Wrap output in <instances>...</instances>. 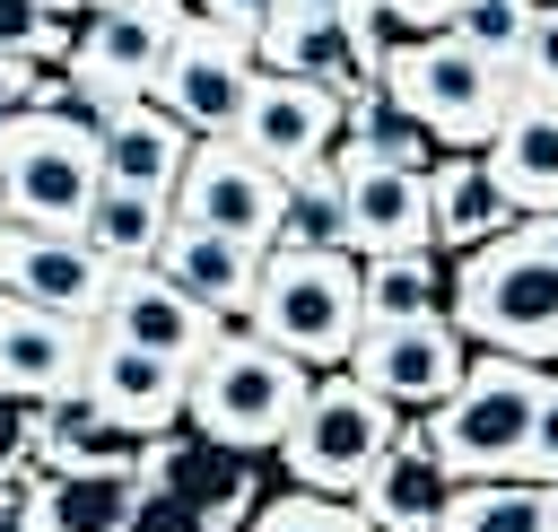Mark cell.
<instances>
[{
  "instance_id": "obj_1",
  "label": "cell",
  "mask_w": 558,
  "mask_h": 532,
  "mask_svg": "<svg viewBox=\"0 0 558 532\" xmlns=\"http://www.w3.org/2000/svg\"><path fill=\"white\" fill-rule=\"evenodd\" d=\"M445 314L471 349H506V358H558V262L523 235V218L488 244H471L445 279Z\"/></svg>"
},
{
  "instance_id": "obj_2",
  "label": "cell",
  "mask_w": 558,
  "mask_h": 532,
  "mask_svg": "<svg viewBox=\"0 0 558 532\" xmlns=\"http://www.w3.org/2000/svg\"><path fill=\"white\" fill-rule=\"evenodd\" d=\"M305 384H314V366L288 358V349H270L262 331H218V340L183 366V419H192V436H209V445L262 454V445L288 436Z\"/></svg>"
},
{
  "instance_id": "obj_3",
  "label": "cell",
  "mask_w": 558,
  "mask_h": 532,
  "mask_svg": "<svg viewBox=\"0 0 558 532\" xmlns=\"http://www.w3.org/2000/svg\"><path fill=\"white\" fill-rule=\"evenodd\" d=\"M357 323H366V305H357V253H340V244H262L244 331H262L270 349H288L305 366H340L349 340H357Z\"/></svg>"
},
{
  "instance_id": "obj_4",
  "label": "cell",
  "mask_w": 558,
  "mask_h": 532,
  "mask_svg": "<svg viewBox=\"0 0 558 532\" xmlns=\"http://www.w3.org/2000/svg\"><path fill=\"white\" fill-rule=\"evenodd\" d=\"M541 392H549V366L541 358L480 349V358H462L453 392L436 410H418V427H427V445L445 454L453 480H506L523 462V436H532Z\"/></svg>"
},
{
  "instance_id": "obj_5",
  "label": "cell",
  "mask_w": 558,
  "mask_h": 532,
  "mask_svg": "<svg viewBox=\"0 0 558 532\" xmlns=\"http://www.w3.org/2000/svg\"><path fill=\"white\" fill-rule=\"evenodd\" d=\"M436 148H480L488 131H497V113L514 105V70L506 61H488L471 35H453V26H427V35H410L392 61H384V78H375Z\"/></svg>"
},
{
  "instance_id": "obj_6",
  "label": "cell",
  "mask_w": 558,
  "mask_h": 532,
  "mask_svg": "<svg viewBox=\"0 0 558 532\" xmlns=\"http://www.w3.org/2000/svg\"><path fill=\"white\" fill-rule=\"evenodd\" d=\"M96 131L70 105H26L0 131V218L9 227H78L96 201Z\"/></svg>"
},
{
  "instance_id": "obj_7",
  "label": "cell",
  "mask_w": 558,
  "mask_h": 532,
  "mask_svg": "<svg viewBox=\"0 0 558 532\" xmlns=\"http://www.w3.org/2000/svg\"><path fill=\"white\" fill-rule=\"evenodd\" d=\"M401 436V410L384 392H366L349 366L340 375H314L288 436H279V462H288V488H323V497H357V480L375 471V454Z\"/></svg>"
},
{
  "instance_id": "obj_8",
  "label": "cell",
  "mask_w": 558,
  "mask_h": 532,
  "mask_svg": "<svg viewBox=\"0 0 558 532\" xmlns=\"http://www.w3.org/2000/svg\"><path fill=\"white\" fill-rule=\"evenodd\" d=\"M183 17H192L183 0H87L78 26H70V61H61L70 105H87V96H148V78L174 52Z\"/></svg>"
},
{
  "instance_id": "obj_9",
  "label": "cell",
  "mask_w": 558,
  "mask_h": 532,
  "mask_svg": "<svg viewBox=\"0 0 558 532\" xmlns=\"http://www.w3.org/2000/svg\"><path fill=\"white\" fill-rule=\"evenodd\" d=\"M462 358H471V340H462L453 314L436 305V314H401V323H357V340H349L340 366H349L366 392H384L392 410H436V401L453 392Z\"/></svg>"
},
{
  "instance_id": "obj_10",
  "label": "cell",
  "mask_w": 558,
  "mask_h": 532,
  "mask_svg": "<svg viewBox=\"0 0 558 532\" xmlns=\"http://www.w3.org/2000/svg\"><path fill=\"white\" fill-rule=\"evenodd\" d=\"M253 70H262V61H253V35L209 26V17H183V35H174V52L157 61L148 96H157L192 140H218V131L235 122V105H244Z\"/></svg>"
},
{
  "instance_id": "obj_11",
  "label": "cell",
  "mask_w": 558,
  "mask_h": 532,
  "mask_svg": "<svg viewBox=\"0 0 558 532\" xmlns=\"http://www.w3.org/2000/svg\"><path fill=\"white\" fill-rule=\"evenodd\" d=\"M174 218L183 227H218V235H244V244H270L279 235V174L262 157H244L227 131L218 140H192L183 174H174Z\"/></svg>"
},
{
  "instance_id": "obj_12",
  "label": "cell",
  "mask_w": 558,
  "mask_h": 532,
  "mask_svg": "<svg viewBox=\"0 0 558 532\" xmlns=\"http://www.w3.org/2000/svg\"><path fill=\"white\" fill-rule=\"evenodd\" d=\"M227 140H235L244 157H262L270 174H296L305 157H331V140H340V96L314 87V78H288V70H253Z\"/></svg>"
},
{
  "instance_id": "obj_13",
  "label": "cell",
  "mask_w": 558,
  "mask_h": 532,
  "mask_svg": "<svg viewBox=\"0 0 558 532\" xmlns=\"http://www.w3.org/2000/svg\"><path fill=\"white\" fill-rule=\"evenodd\" d=\"M0 288L96 331V305H105V288H113V262H105L78 227H9V218H0Z\"/></svg>"
},
{
  "instance_id": "obj_14",
  "label": "cell",
  "mask_w": 558,
  "mask_h": 532,
  "mask_svg": "<svg viewBox=\"0 0 558 532\" xmlns=\"http://www.w3.org/2000/svg\"><path fill=\"white\" fill-rule=\"evenodd\" d=\"M87 131H96V166L105 183H131V192H166L174 201V174L192 157V131L157 105V96H87L70 105Z\"/></svg>"
},
{
  "instance_id": "obj_15",
  "label": "cell",
  "mask_w": 558,
  "mask_h": 532,
  "mask_svg": "<svg viewBox=\"0 0 558 532\" xmlns=\"http://www.w3.org/2000/svg\"><path fill=\"white\" fill-rule=\"evenodd\" d=\"M96 331L105 340H131V349H148V358H174V366H192L227 323L209 314V305H192L166 270H113V288H105V305H96Z\"/></svg>"
},
{
  "instance_id": "obj_16",
  "label": "cell",
  "mask_w": 558,
  "mask_h": 532,
  "mask_svg": "<svg viewBox=\"0 0 558 532\" xmlns=\"http://www.w3.org/2000/svg\"><path fill=\"white\" fill-rule=\"evenodd\" d=\"M253 61H262V70H288V78H314V87H331V96L375 87L366 61H357V44H349L340 0H270V17L253 26Z\"/></svg>"
},
{
  "instance_id": "obj_17",
  "label": "cell",
  "mask_w": 558,
  "mask_h": 532,
  "mask_svg": "<svg viewBox=\"0 0 558 532\" xmlns=\"http://www.w3.org/2000/svg\"><path fill=\"white\" fill-rule=\"evenodd\" d=\"M87 340H96L87 323H70V314L26 305V297L0 288V392H17V401H52V392H70L78 366H87Z\"/></svg>"
},
{
  "instance_id": "obj_18",
  "label": "cell",
  "mask_w": 558,
  "mask_h": 532,
  "mask_svg": "<svg viewBox=\"0 0 558 532\" xmlns=\"http://www.w3.org/2000/svg\"><path fill=\"white\" fill-rule=\"evenodd\" d=\"M331 166H340V201H349V253L427 244V174L418 166H384V157H349V148H331Z\"/></svg>"
},
{
  "instance_id": "obj_19",
  "label": "cell",
  "mask_w": 558,
  "mask_h": 532,
  "mask_svg": "<svg viewBox=\"0 0 558 532\" xmlns=\"http://www.w3.org/2000/svg\"><path fill=\"white\" fill-rule=\"evenodd\" d=\"M148 270H166V279H174L192 305H209L218 323H244V305H253V270H262V244L218 235V227H183V218H166V235H157Z\"/></svg>"
},
{
  "instance_id": "obj_20",
  "label": "cell",
  "mask_w": 558,
  "mask_h": 532,
  "mask_svg": "<svg viewBox=\"0 0 558 532\" xmlns=\"http://www.w3.org/2000/svg\"><path fill=\"white\" fill-rule=\"evenodd\" d=\"M445 497H453L445 454L427 445V427H401V436L375 454V471L357 480V497H349V506H357L375 532H436Z\"/></svg>"
},
{
  "instance_id": "obj_21",
  "label": "cell",
  "mask_w": 558,
  "mask_h": 532,
  "mask_svg": "<svg viewBox=\"0 0 558 532\" xmlns=\"http://www.w3.org/2000/svg\"><path fill=\"white\" fill-rule=\"evenodd\" d=\"M78 384H87V392L105 401V419H122L131 436H166V427L183 419V366L131 349V340H105V331H96Z\"/></svg>"
},
{
  "instance_id": "obj_22",
  "label": "cell",
  "mask_w": 558,
  "mask_h": 532,
  "mask_svg": "<svg viewBox=\"0 0 558 532\" xmlns=\"http://www.w3.org/2000/svg\"><path fill=\"white\" fill-rule=\"evenodd\" d=\"M480 166L497 174V192L514 201V218L558 209V105L514 87V105L497 113V131L480 140Z\"/></svg>"
},
{
  "instance_id": "obj_23",
  "label": "cell",
  "mask_w": 558,
  "mask_h": 532,
  "mask_svg": "<svg viewBox=\"0 0 558 532\" xmlns=\"http://www.w3.org/2000/svg\"><path fill=\"white\" fill-rule=\"evenodd\" d=\"M140 497V462H70V471H26L35 532H122Z\"/></svg>"
},
{
  "instance_id": "obj_24",
  "label": "cell",
  "mask_w": 558,
  "mask_h": 532,
  "mask_svg": "<svg viewBox=\"0 0 558 532\" xmlns=\"http://www.w3.org/2000/svg\"><path fill=\"white\" fill-rule=\"evenodd\" d=\"M140 480H166V488L218 506L227 523H244V515L262 506V488H253V454L209 445V436H148V445H140Z\"/></svg>"
},
{
  "instance_id": "obj_25",
  "label": "cell",
  "mask_w": 558,
  "mask_h": 532,
  "mask_svg": "<svg viewBox=\"0 0 558 532\" xmlns=\"http://www.w3.org/2000/svg\"><path fill=\"white\" fill-rule=\"evenodd\" d=\"M506 227H514V201L497 192V174H488L471 148H453V157L427 166V244L471 253V244H488V235H506Z\"/></svg>"
},
{
  "instance_id": "obj_26",
  "label": "cell",
  "mask_w": 558,
  "mask_h": 532,
  "mask_svg": "<svg viewBox=\"0 0 558 532\" xmlns=\"http://www.w3.org/2000/svg\"><path fill=\"white\" fill-rule=\"evenodd\" d=\"M148 436H131L122 419H105V401L87 384L35 401V471H70V462H140Z\"/></svg>"
},
{
  "instance_id": "obj_27",
  "label": "cell",
  "mask_w": 558,
  "mask_h": 532,
  "mask_svg": "<svg viewBox=\"0 0 558 532\" xmlns=\"http://www.w3.org/2000/svg\"><path fill=\"white\" fill-rule=\"evenodd\" d=\"M166 218H174V201L166 192H131V183H96V201H87V218H78V235L113 262V270H140L148 253H157V235H166Z\"/></svg>"
},
{
  "instance_id": "obj_28",
  "label": "cell",
  "mask_w": 558,
  "mask_h": 532,
  "mask_svg": "<svg viewBox=\"0 0 558 532\" xmlns=\"http://www.w3.org/2000/svg\"><path fill=\"white\" fill-rule=\"evenodd\" d=\"M357 305H366V323L436 314V305H445V262H436V244H401V253H357Z\"/></svg>"
},
{
  "instance_id": "obj_29",
  "label": "cell",
  "mask_w": 558,
  "mask_h": 532,
  "mask_svg": "<svg viewBox=\"0 0 558 532\" xmlns=\"http://www.w3.org/2000/svg\"><path fill=\"white\" fill-rule=\"evenodd\" d=\"M436 532H558V506L541 480H453Z\"/></svg>"
},
{
  "instance_id": "obj_30",
  "label": "cell",
  "mask_w": 558,
  "mask_h": 532,
  "mask_svg": "<svg viewBox=\"0 0 558 532\" xmlns=\"http://www.w3.org/2000/svg\"><path fill=\"white\" fill-rule=\"evenodd\" d=\"M270 244H340L349 253V201H340L331 157H305L296 174H279V235Z\"/></svg>"
},
{
  "instance_id": "obj_31",
  "label": "cell",
  "mask_w": 558,
  "mask_h": 532,
  "mask_svg": "<svg viewBox=\"0 0 558 532\" xmlns=\"http://www.w3.org/2000/svg\"><path fill=\"white\" fill-rule=\"evenodd\" d=\"M70 26H78V9H52V0H0V52H9V61H35V70L70 61Z\"/></svg>"
},
{
  "instance_id": "obj_32",
  "label": "cell",
  "mask_w": 558,
  "mask_h": 532,
  "mask_svg": "<svg viewBox=\"0 0 558 532\" xmlns=\"http://www.w3.org/2000/svg\"><path fill=\"white\" fill-rule=\"evenodd\" d=\"M235 532H375L349 497H323V488H279V497H262Z\"/></svg>"
},
{
  "instance_id": "obj_33",
  "label": "cell",
  "mask_w": 558,
  "mask_h": 532,
  "mask_svg": "<svg viewBox=\"0 0 558 532\" xmlns=\"http://www.w3.org/2000/svg\"><path fill=\"white\" fill-rule=\"evenodd\" d=\"M122 532H235V523H227L218 506H201V497L166 488V480H140V497H131Z\"/></svg>"
},
{
  "instance_id": "obj_34",
  "label": "cell",
  "mask_w": 558,
  "mask_h": 532,
  "mask_svg": "<svg viewBox=\"0 0 558 532\" xmlns=\"http://www.w3.org/2000/svg\"><path fill=\"white\" fill-rule=\"evenodd\" d=\"M514 87L523 96H549L558 105V0H532V17H523V35H514Z\"/></svg>"
},
{
  "instance_id": "obj_35",
  "label": "cell",
  "mask_w": 558,
  "mask_h": 532,
  "mask_svg": "<svg viewBox=\"0 0 558 532\" xmlns=\"http://www.w3.org/2000/svg\"><path fill=\"white\" fill-rule=\"evenodd\" d=\"M523 17H532V0H471V9L453 17V35H471L488 61H514V35H523Z\"/></svg>"
},
{
  "instance_id": "obj_36",
  "label": "cell",
  "mask_w": 558,
  "mask_h": 532,
  "mask_svg": "<svg viewBox=\"0 0 558 532\" xmlns=\"http://www.w3.org/2000/svg\"><path fill=\"white\" fill-rule=\"evenodd\" d=\"M514 480H558V375H549V392H541V410H532V436H523Z\"/></svg>"
},
{
  "instance_id": "obj_37",
  "label": "cell",
  "mask_w": 558,
  "mask_h": 532,
  "mask_svg": "<svg viewBox=\"0 0 558 532\" xmlns=\"http://www.w3.org/2000/svg\"><path fill=\"white\" fill-rule=\"evenodd\" d=\"M35 471V401L0 392V480H26Z\"/></svg>"
},
{
  "instance_id": "obj_38",
  "label": "cell",
  "mask_w": 558,
  "mask_h": 532,
  "mask_svg": "<svg viewBox=\"0 0 558 532\" xmlns=\"http://www.w3.org/2000/svg\"><path fill=\"white\" fill-rule=\"evenodd\" d=\"M192 17H209V26H235V35H253L262 17H270V0H183Z\"/></svg>"
},
{
  "instance_id": "obj_39",
  "label": "cell",
  "mask_w": 558,
  "mask_h": 532,
  "mask_svg": "<svg viewBox=\"0 0 558 532\" xmlns=\"http://www.w3.org/2000/svg\"><path fill=\"white\" fill-rule=\"evenodd\" d=\"M26 105H35V61H9V52H0V131H9Z\"/></svg>"
},
{
  "instance_id": "obj_40",
  "label": "cell",
  "mask_w": 558,
  "mask_h": 532,
  "mask_svg": "<svg viewBox=\"0 0 558 532\" xmlns=\"http://www.w3.org/2000/svg\"><path fill=\"white\" fill-rule=\"evenodd\" d=\"M0 532H35V506H26V480H0Z\"/></svg>"
},
{
  "instance_id": "obj_41",
  "label": "cell",
  "mask_w": 558,
  "mask_h": 532,
  "mask_svg": "<svg viewBox=\"0 0 558 532\" xmlns=\"http://www.w3.org/2000/svg\"><path fill=\"white\" fill-rule=\"evenodd\" d=\"M462 9H471V0H401V17H410L418 35H427V26H453Z\"/></svg>"
},
{
  "instance_id": "obj_42",
  "label": "cell",
  "mask_w": 558,
  "mask_h": 532,
  "mask_svg": "<svg viewBox=\"0 0 558 532\" xmlns=\"http://www.w3.org/2000/svg\"><path fill=\"white\" fill-rule=\"evenodd\" d=\"M523 235H532V244H541V253L558 262V209H541V218H523Z\"/></svg>"
},
{
  "instance_id": "obj_43",
  "label": "cell",
  "mask_w": 558,
  "mask_h": 532,
  "mask_svg": "<svg viewBox=\"0 0 558 532\" xmlns=\"http://www.w3.org/2000/svg\"><path fill=\"white\" fill-rule=\"evenodd\" d=\"M541 488H549V506H558V480H541Z\"/></svg>"
},
{
  "instance_id": "obj_44",
  "label": "cell",
  "mask_w": 558,
  "mask_h": 532,
  "mask_svg": "<svg viewBox=\"0 0 558 532\" xmlns=\"http://www.w3.org/2000/svg\"><path fill=\"white\" fill-rule=\"evenodd\" d=\"M52 9H87V0H52Z\"/></svg>"
}]
</instances>
